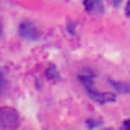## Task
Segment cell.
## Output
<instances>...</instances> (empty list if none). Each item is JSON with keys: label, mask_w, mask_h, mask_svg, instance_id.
<instances>
[{"label": "cell", "mask_w": 130, "mask_h": 130, "mask_svg": "<svg viewBox=\"0 0 130 130\" xmlns=\"http://www.w3.org/2000/svg\"><path fill=\"white\" fill-rule=\"evenodd\" d=\"M71 33H74V24H70V29H68Z\"/></svg>", "instance_id": "7c38bea8"}, {"label": "cell", "mask_w": 130, "mask_h": 130, "mask_svg": "<svg viewBox=\"0 0 130 130\" xmlns=\"http://www.w3.org/2000/svg\"><path fill=\"white\" fill-rule=\"evenodd\" d=\"M6 88H8V83H6V79H5V74L0 71V95L2 94H5V91H6Z\"/></svg>", "instance_id": "52a82bcc"}, {"label": "cell", "mask_w": 130, "mask_h": 130, "mask_svg": "<svg viewBox=\"0 0 130 130\" xmlns=\"http://www.w3.org/2000/svg\"><path fill=\"white\" fill-rule=\"evenodd\" d=\"M109 85L117 89L118 92H123V94H130V83H126V82H117V80H107Z\"/></svg>", "instance_id": "5b68a950"}, {"label": "cell", "mask_w": 130, "mask_h": 130, "mask_svg": "<svg viewBox=\"0 0 130 130\" xmlns=\"http://www.w3.org/2000/svg\"><path fill=\"white\" fill-rule=\"evenodd\" d=\"M18 33L24 39H29V41H38L39 39V32H38L36 26L32 21H27V20L21 21V24L18 26Z\"/></svg>", "instance_id": "3957f363"}, {"label": "cell", "mask_w": 130, "mask_h": 130, "mask_svg": "<svg viewBox=\"0 0 130 130\" xmlns=\"http://www.w3.org/2000/svg\"><path fill=\"white\" fill-rule=\"evenodd\" d=\"M83 5H85L86 12H91V14H101L104 11L103 0H85Z\"/></svg>", "instance_id": "277c9868"}, {"label": "cell", "mask_w": 130, "mask_h": 130, "mask_svg": "<svg viewBox=\"0 0 130 130\" xmlns=\"http://www.w3.org/2000/svg\"><path fill=\"white\" fill-rule=\"evenodd\" d=\"M0 33H2V21H0Z\"/></svg>", "instance_id": "4fadbf2b"}, {"label": "cell", "mask_w": 130, "mask_h": 130, "mask_svg": "<svg viewBox=\"0 0 130 130\" xmlns=\"http://www.w3.org/2000/svg\"><path fill=\"white\" fill-rule=\"evenodd\" d=\"M124 14H126V17H129L130 18V0L126 3V9H124Z\"/></svg>", "instance_id": "9c48e42d"}, {"label": "cell", "mask_w": 130, "mask_h": 130, "mask_svg": "<svg viewBox=\"0 0 130 130\" xmlns=\"http://www.w3.org/2000/svg\"><path fill=\"white\" fill-rule=\"evenodd\" d=\"M120 3H121V0H112V5L117 8V6H120Z\"/></svg>", "instance_id": "8fae6325"}, {"label": "cell", "mask_w": 130, "mask_h": 130, "mask_svg": "<svg viewBox=\"0 0 130 130\" xmlns=\"http://www.w3.org/2000/svg\"><path fill=\"white\" fill-rule=\"evenodd\" d=\"M79 80L82 82V85L85 86L86 89V94L92 98L94 101H97L100 104H104V103H113L117 100V95L113 92H100L95 89L94 86V77L91 74H80L79 76Z\"/></svg>", "instance_id": "6da1fadb"}, {"label": "cell", "mask_w": 130, "mask_h": 130, "mask_svg": "<svg viewBox=\"0 0 130 130\" xmlns=\"http://www.w3.org/2000/svg\"><path fill=\"white\" fill-rule=\"evenodd\" d=\"M45 77L50 79V80H59V79H61V74H59V71H58V68H56L55 64H50L47 67V70H45Z\"/></svg>", "instance_id": "8992f818"}, {"label": "cell", "mask_w": 130, "mask_h": 130, "mask_svg": "<svg viewBox=\"0 0 130 130\" xmlns=\"http://www.w3.org/2000/svg\"><path fill=\"white\" fill-rule=\"evenodd\" d=\"M20 118H18V112L12 107H0V129L6 130H14L18 127Z\"/></svg>", "instance_id": "7a4b0ae2"}, {"label": "cell", "mask_w": 130, "mask_h": 130, "mask_svg": "<svg viewBox=\"0 0 130 130\" xmlns=\"http://www.w3.org/2000/svg\"><path fill=\"white\" fill-rule=\"evenodd\" d=\"M123 130H130V118L123 123Z\"/></svg>", "instance_id": "30bf717a"}, {"label": "cell", "mask_w": 130, "mask_h": 130, "mask_svg": "<svg viewBox=\"0 0 130 130\" xmlns=\"http://www.w3.org/2000/svg\"><path fill=\"white\" fill-rule=\"evenodd\" d=\"M100 126V121H95V120H86V127L88 129H94V127H97Z\"/></svg>", "instance_id": "ba28073f"}]
</instances>
